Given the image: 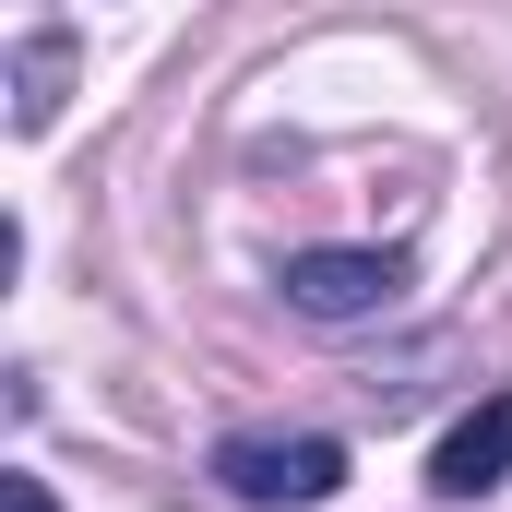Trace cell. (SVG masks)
<instances>
[{"label":"cell","mask_w":512,"mask_h":512,"mask_svg":"<svg viewBox=\"0 0 512 512\" xmlns=\"http://www.w3.org/2000/svg\"><path fill=\"white\" fill-rule=\"evenodd\" d=\"M215 489H239V501H286V512H310V501H334L346 489V441H274V429H239V441H215Z\"/></svg>","instance_id":"6da1fadb"},{"label":"cell","mask_w":512,"mask_h":512,"mask_svg":"<svg viewBox=\"0 0 512 512\" xmlns=\"http://www.w3.org/2000/svg\"><path fill=\"white\" fill-rule=\"evenodd\" d=\"M393 286H405L393 251H298L286 262V298H298L310 322H358V310H382Z\"/></svg>","instance_id":"7a4b0ae2"},{"label":"cell","mask_w":512,"mask_h":512,"mask_svg":"<svg viewBox=\"0 0 512 512\" xmlns=\"http://www.w3.org/2000/svg\"><path fill=\"white\" fill-rule=\"evenodd\" d=\"M501 477H512V393H489L477 417H453L429 489H441V501H477V489H501Z\"/></svg>","instance_id":"3957f363"},{"label":"cell","mask_w":512,"mask_h":512,"mask_svg":"<svg viewBox=\"0 0 512 512\" xmlns=\"http://www.w3.org/2000/svg\"><path fill=\"white\" fill-rule=\"evenodd\" d=\"M48 108H60V36H36V48L12 60V120L36 131V120H48Z\"/></svg>","instance_id":"277c9868"},{"label":"cell","mask_w":512,"mask_h":512,"mask_svg":"<svg viewBox=\"0 0 512 512\" xmlns=\"http://www.w3.org/2000/svg\"><path fill=\"white\" fill-rule=\"evenodd\" d=\"M0 501H12V512H60V501H48V477H0Z\"/></svg>","instance_id":"5b68a950"}]
</instances>
